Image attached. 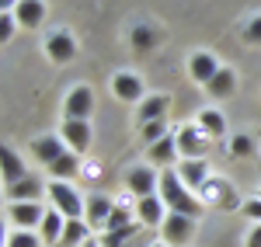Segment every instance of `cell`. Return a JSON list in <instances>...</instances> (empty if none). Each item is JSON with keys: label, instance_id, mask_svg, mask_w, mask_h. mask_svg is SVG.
Here are the masks:
<instances>
[{"label": "cell", "instance_id": "6da1fadb", "mask_svg": "<svg viewBox=\"0 0 261 247\" xmlns=\"http://www.w3.org/2000/svg\"><path fill=\"white\" fill-rule=\"evenodd\" d=\"M164 199V206L171 209V212H181V216H192V219H199L202 216V199L192 191V188L185 185L178 178V171L174 167H167V171H161V191H157Z\"/></svg>", "mask_w": 261, "mask_h": 247}, {"label": "cell", "instance_id": "7a4b0ae2", "mask_svg": "<svg viewBox=\"0 0 261 247\" xmlns=\"http://www.w3.org/2000/svg\"><path fill=\"white\" fill-rule=\"evenodd\" d=\"M45 195H49L53 209L63 212L66 219H84V206H87V199H81V191L70 185V181H49V185H45Z\"/></svg>", "mask_w": 261, "mask_h": 247}, {"label": "cell", "instance_id": "3957f363", "mask_svg": "<svg viewBox=\"0 0 261 247\" xmlns=\"http://www.w3.org/2000/svg\"><path fill=\"white\" fill-rule=\"evenodd\" d=\"M125 188L136 195V202L146 199V195H157L161 191V171L153 164H136L125 171Z\"/></svg>", "mask_w": 261, "mask_h": 247}, {"label": "cell", "instance_id": "277c9868", "mask_svg": "<svg viewBox=\"0 0 261 247\" xmlns=\"http://www.w3.org/2000/svg\"><path fill=\"white\" fill-rule=\"evenodd\" d=\"M199 191H202L199 195L202 206H209V209H237V202H241L237 199V188L230 185L226 178H209Z\"/></svg>", "mask_w": 261, "mask_h": 247}, {"label": "cell", "instance_id": "5b68a950", "mask_svg": "<svg viewBox=\"0 0 261 247\" xmlns=\"http://www.w3.org/2000/svg\"><path fill=\"white\" fill-rule=\"evenodd\" d=\"M195 237V219L181 216V212H167V219L161 223V244L167 247H185Z\"/></svg>", "mask_w": 261, "mask_h": 247}, {"label": "cell", "instance_id": "8992f818", "mask_svg": "<svg viewBox=\"0 0 261 247\" xmlns=\"http://www.w3.org/2000/svg\"><path fill=\"white\" fill-rule=\"evenodd\" d=\"M174 136H178L181 160H202V157H205V150H209V143H213V140H209L195 122H192V125H181Z\"/></svg>", "mask_w": 261, "mask_h": 247}, {"label": "cell", "instance_id": "52a82bcc", "mask_svg": "<svg viewBox=\"0 0 261 247\" xmlns=\"http://www.w3.org/2000/svg\"><path fill=\"white\" fill-rule=\"evenodd\" d=\"M112 94L125 104H143L146 98V91H143V77L140 73H133V70H119V73H112Z\"/></svg>", "mask_w": 261, "mask_h": 247}, {"label": "cell", "instance_id": "ba28073f", "mask_svg": "<svg viewBox=\"0 0 261 247\" xmlns=\"http://www.w3.org/2000/svg\"><path fill=\"white\" fill-rule=\"evenodd\" d=\"M91 112H94V91H91L87 84L73 87V91L63 98V119H81V122H87Z\"/></svg>", "mask_w": 261, "mask_h": 247}, {"label": "cell", "instance_id": "9c48e42d", "mask_svg": "<svg viewBox=\"0 0 261 247\" xmlns=\"http://www.w3.org/2000/svg\"><path fill=\"white\" fill-rule=\"evenodd\" d=\"M146 160L157 167V171H167V167H178L181 160V153H178V136L174 132H167L161 143H153V146H146Z\"/></svg>", "mask_w": 261, "mask_h": 247}, {"label": "cell", "instance_id": "30bf717a", "mask_svg": "<svg viewBox=\"0 0 261 247\" xmlns=\"http://www.w3.org/2000/svg\"><path fill=\"white\" fill-rule=\"evenodd\" d=\"M7 216H11L14 230H35L45 219V209L39 202H7Z\"/></svg>", "mask_w": 261, "mask_h": 247}, {"label": "cell", "instance_id": "8fae6325", "mask_svg": "<svg viewBox=\"0 0 261 247\" xmlns=\"http://www.w3.org/2000/svg\"><path fill=\"white\" fill-rule=\"evenodd\" d=\"M220 66H223V63L216 60L209 49H199V52H192V60H188V77L199 84V87H205V84L220 73Z\"/></svg>", "mask_w": 261, "mask_h": 247}, {"label": "cell", "instance_id": "7c38bea8", "mask_svg": "<svg viewBox=\"0 0 261 247\" xmlns=\"http://www.w3.org/2000/svg\"><path fill=\"white\" fill-rule=\"evenodd\" d=\"M60 136H63V143H66V150H73V153L81 157L84 150L91 146V122H81V119H63Z\"/></svg>", "mask_w": 261, "mask_h": 247}, {"label": "cell", "instance_id": "4fadbf2b", "mask_svg": "<svg viewBox=\"0 0 261 247\" xmlns=\"http://www.w3.org/2000/svg\"><path fill=\"white\" fill-rule=\"evenodd\" d=\"M112 209H115V202H112L108 195H98V191H94V195L87 199V206H84V219H87V227L98 230V233H105Z\"/></svg>", "mask_w": 261, "mask_h": 247}, {"label": "cell", "instance_id": "5bb4252c", "mask_svg": "<svg viewBox=\"0 0 261 247\" xmlns=\"http://www.w3.org/2000/svg\"><path fill=\"white\" fill-rule=\"evenodd\" d=\"M45 56L56 63V66L70 63L73 56H77V42H73V35H70V32H53V35L45 39Z\"/></svg>", "mask_w": 261, "mask_h": 247}, {"label": "cell", "instance_id": "9a60e30c", "mask_svg": "<svg viewBox=\"0 0 261 247\" xmlns=\"http://www.w3.org/2000/svg\"><path fill=\"white\" fill-rule=\"evenodd\" d=\"M171 112V98L167 94H146L143 104L136 108V122L146 125V122H164V115Z\"/></svg>", "mask_w": 261, "mask_h": 247}, {"label": "cell", "instance_id": "2e32d148", "mask_svg": "<svg viewBox=\"0 0 261 247\" xmlns=\"http://www.w3.org/2000/svg\"><path fill=\"white\" fill-rule=\"evenodd\" d=\"M45 0H18V7H14V21H18L21 28H28V32H35L42 28V21H45Z\"/></svg>", "mask_w": 261, "mask_h": 247}, {"label": "cell", "instance_id": "e0dca14e", "mask_svg": "<svg viewBox=\"0 0 261 247\" xmlns=\"http://www.w3.org/2000/svg\"><path fill=\"white\" fill-rule=\"evenodd\" d=\"M32 153H35L39 164L53 167L66 153V143H63V136H39V140H32Z\"/></svg>", "mask_w": 261, "mask_h": 247}, {"label": "cell", "instance_id": "ac0fdd59", "mask_svg": "<svg viewBox=\"0 0 261 247\" xmlns=\"http://www.w3.org/2000/svg\"><path fill=\"white\" fill-rule=\"evenodd\" d=\"M205 94H209V98H216V101H226V98H233V94H237V70H230V66H220V73H216L213 80L205 84Z\"/></svg>", "mask_w": 261, "mask_h": 247}, {"label": "cell", "instance_id": "d6986e66", "mask_svg": "<svg viewBox=\"0 0 261 247\" xmlns=\"http://www.w3.org/2000/svg\"><path fill=\"white\" fill-rule=\"evenodd\" d=\"M174 171H178V178L192 188V191H199V188L213 178V174H209V160H178Z\"/></svg>", "mask_w": 261, "mask_h": 247}, {"label": "cell", "instance_id": "ffe728a7", "mask_svg": "<svg viewBox=\"0 0 261 247\" xmlns=\"http://www.w3.org/2000/svg\"><path fill=\"white\" fill-rule=\"evenodd\" d=\"M136 212H140V223H143V227H161L164 219H167V212H171V209L164 206L161 195H146V199H140V202H136Z\"/></svg>", "mask_w": 261, "mask_h": 247}, {"label": "cell", "instance_id": "44dd1931", "mask_svg": "<svg viewBox=\"0 0 261 247\" xmlns=\"http://www.w3.org/2000/svg\"><path fill=\"white\" fill-rule=\"evenodd\" d=\"M195 125H199L209 140H223L226 136V119H223V112H216V108H202L199 115H195Z\"/></svg>", "mask_w": 261, "mask_h": 247}, {"label": "cell", "instance_id": "7402d4cb", "mask_svg": "<svg viewBox=\"0 0 261 247\" xmlns=\"http://www.w3.org/2000/svg\"><path fill=\"white\" fill-rule=\"evenodd\" d=\"M0 171H4V185H18L21 178H28V174H24V164H21V157L11 150V146L0 150Z\"/></svg>", "mask_w": 261, "mask_h": 247}, {"label": "cell", "instance_id": "603a6c76", "mask_svg": "<svg viewBox=\"0 0 261 247\" xmlns=\"http://www.w3.org/2000/svg\"><path fill=\"white\" fill-rule=\"evenodd\" d=\"M63 227H66V216L56 212V209H45V219H42V240H45V247H60Z\"/></svg>", "mask_w": 261, "mask_h": 247}, {"label": "cell", "instance_id": "cb8c5ba5", "mask_svg": "<svg viewBox=\"0 0 261 247\" xmlns=\"http://www.w3.org/2000/svg\"><path fill=\"white\" fill-rule=\"evenodd\" d=\"M129 42H133V49H136V52H150V49H157V42H161V32H157L153 24L140 21V24L129 32Z\"/></svg>", "mask_w": 261, "mask_h": 247}, {"label": "cell", "instance_id": "d4e9b609", "mask_svg": "<svg viewBox=\"0 0 261 247\" xmlns=\"http://www.w3.org/2000/svg\"><path fill=\"white\" fill-rule=\"evenodd\" d=\"M87 240H91V227H87V219H66L63 237H60V247H84Z\"/></svg>", "mask_w": 261, "mask_h": 247}, {"label": "cell", "instance_id": "484cf974", "mask_svg": "<svg viewBox=\"0 0 261 247\" xmlns=\"http://www.w3.org/2000/svg\"><path fill=\"white\" fill-rule=\"evenodd\" d=\"M49 174H53V181H73V178L81 174V157H77L73 150H66L60 160L49 167Z\"/></svg>", "mask_w": 261, "mask_h": 247}, {"label": "cell", "instance_id": "4316f807", "mask_svg": "<svg viewBox=\"0 0 261 247\" xmlns=\"http://www.w3.org/2000/svg\"><path fill=\"white\" fill-rule=\"evenodd\" d=\"M42 185L35 178H21L18 185H7V202H39Z\"/></svg>", "mask_w": 261, "mask_h": 247}, {"label": "cell", "instance_id": "83f0119b", "mask_svg": "<svg viewBox=\"0 0 261 247\" xmlns=\"http://www.w3.org/2000/svg\"><path fill=\"white\" fill-rule=\"evenodd\" d=\"M226 150H230L233 160H247V157H254V136H251V132H233L230 143H226Z\"/></svg>", "mask_w": 261, "mask_h": 247}, {"label": "cell", "instance_id": "f1b7e54d", "mask_svg": "<svg viewBox=\"0 0 261 247\" xmlns=\"http://www.w3.org/2000/svg\"><path fill=\"white\" fill-rule=\"evenodd\" d=\"M125 227H133V209L125 206V202H119V206L112 209V216H108L105 233H112V230H125Z\"/></svg>", "mask_w": 261, "mask_h": 247}, {"label": "cell", "instance_id": "f546056e", "mask_svg": "<svg viewBox=\"0 0 261 247\" xmlns=\"http://www.w3.org/2000/svg\"><path fill=\"white\" fill-rule=\"evenodd\" d=\"M133 233H136V223L125 230H112V233H98L101 247H125V240H133Z\"/></svg>", "mask_w": 261, "mask_h": 247}, {"label": "cell", "instance_id": "4dcf8cb0", "mask_svg": "<svg viewBox=\"0 0 261 247\" xmlns=\"http://www.w3.org/2000/svg\"><path fill=\"white\" fill-rule=\"evenodd\" d=\"M45 240H42L35 230H14L11 237H7V247H42Z\"/></svg>", "mask_w": 261, "mask_h": 247}, {"label": "cell", "instance_id": "1f68e13d", "mask_svg": "<svg viewBox=\"0 0 261 247\" xmlns=\"http://www.w3.org/2000/svg\"><path fill=\"white\" fill-rule=\"evenodd\" d=\"M164 136H167V125H164V122H146V125H140V140H143L146 146L161 143Z\"/></svg>", "mask_w": 261, "mask_h": 247}, {"label": "cell", "instance_id": "d6a6232c", "mask_svg": "<svg viewBox=\"0 0 261 247\" xmlns=\"http://www.w3.org/2000/svg\"><path fill=\"white\" fill-rule=\"evenodd\" d=\"M244 42H251V45H261V14H254V18L244 21Z\"/></svg>", "mask_w": 261, "mask_h": 247}, {"label": "cell", "instance_id": "836d02e7", "mask_svg": "<svg viewBox=\"0 0 261 247\" xmlns=\"http://www.w3.org/2000/svg\"><path fill=\"white\" fill-rule=\"evenodd\" d=\"M241 212H244V216H251L254 223H261V199L254 195V199H247V202H241Z\"/></svg>", "mask_w": 261, "mask_h": 247}, {"label": "cell", "instance_id": "e575fe53", "mask_svg": "<svg viewBox=\"0 0 261 247\" xmlns=\"http://www.w3.org/2000/svg\"><path fill=\"white\" fill-rule=\"evenodd\" d=\"M14 24H18V21H14V14H0V39H4V42L11 39V32H14Z\"/></svg>", "mask_w": 261, "mask_h": 247}, {"label": "cell", "instance_id": "d590c367", "mask_svg": "<svg viewBox=\"0 0 261 247\" xmlns=\"http://www.w3.org/2000/svg\"><path fill=\"white\" fill-rule=\"evenodd\" d=\"M247 247H261V223H254V230L247 233Z\"/></svg>", "mask_w": 261, "mask_h": 247}, {"label": "cell", "instance_id": "8d00e7d4", "mask_svg": "<svg viewBox=\"0 0 261 247\" xmlns=\"http://www.w3.org/2000/svg\"><path fill=\"white\" fill-rule=\"evenodd\" d=\"M84 247H101V240H94V237H91V240H87Z\"/></svg>", "mask_w": 261, "mask_h": 247}, {"label": "cell", "instance_id": "74e56055", "mask_svg": "<svg viewBox=\"0 0 261 247\" xmlns=\"http://www.w3.org/2000/svg\"><path fill=\"white\" fill-rule=\"evenodd\" d=\"M153 247H167V244H153Z\"/></svg>", "mask_w": 261, "mask_h": 247}, {"label": "cell", "instance_id": "f35d334b", "mask_svg": "<svg viewBox=\"0 0 261 247\" xmlns=\"http://www.w3.org/2000/svg\"><path fill=\"white\" fill-rule=\"evenodd\" d=\"M258 199H261V188H258Z\"/></svg>", "mask_w": 261, "mask_h": 247}]
</instances>
